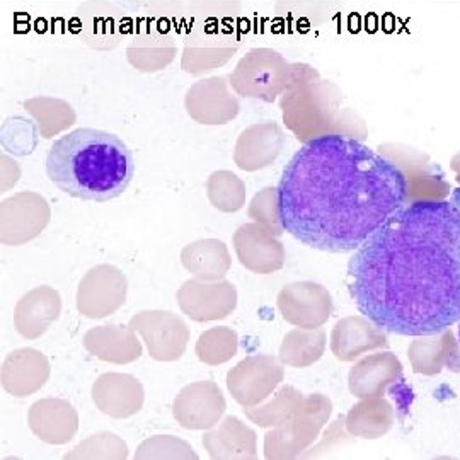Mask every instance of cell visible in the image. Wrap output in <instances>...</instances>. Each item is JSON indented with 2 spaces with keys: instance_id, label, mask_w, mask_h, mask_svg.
<instances>
[{
  "instance_id": "9c48e42d",
  "label": "cell",
  "mask_w": 460,
  "mask_h": 460,
  "mask_svg": "<svg viewBox=\"0 0 460 460\" xmlns=\"http://www.w3.org/2000/svg\"><path fill=\"white\" fill-rule=\"evenodd\" d=\"M128 279L113 264H98L84 275L77 287V311L89 319H102L123 307Z\"/></svg>"
},
{
  "instance_id": "44dd1931",
  "label": "cell",
  "mask_w": 460,
  "mask_h": 460,
  "mask_svg": "<svg viewBox=\"0 0 460 460\" xmlns=\"http://www.w3.org/2000/svg\"><path fill=\"white\" fill-rule=\"evenodd\" d=\"M28 425L41 442L68 444L77 435L79 414L66 399L45 397L31 404Z\"/></svg>"
},
{
  "instance_id": "d6a6232c",
  "label": "cell",
  "mask_w": 460,
  "mask_h": 460,
  "mask_svg": "<svg viewBox=\"0 0 460 460\" xmlns=\"http://www.w3.org/2000/svg\"><path fill=\"white\" fill-rule=\"evenodd\" d=\"M24 110L33 116L41 137L49 140L51 137L70 128L77 119L74 108L64 99L49 96L26 99Z\"/></svg>"
},
{
  "instance_id": "ffe728a7",
  "label": "cell",
  "mask_w": 460,
  "mask_h": 460,
  "mask_svg": "<svg viewBox=\"0 0 460 460\" xmlns=\"http://www.w3.org/2000/svg\"><path fill=\"white\" fill-rule=\"evenodd\" d=\"M49 358L34 348L11 351L0 367V382L7 394L28 397L49 382Z\"/></svg>"
},
{
  "instance_id": "f35d334b",
  "label": "cell",
  "mask_w": 460,
  "mask_h": 460,
  "mask_svg": "<svg viewBox=\"0 0 460 460\" xmlns=\"http://www.w3.org/2000/svg\"><path fill=\"white\" fill-rule=\"evenodd\" d=\"M345 420L346 416H340L338 421L329 427L328 433H326V437H324V442H321L317 447H314L311 452H304L300 457H302V459H307V457H321V456L326 454V450L332 448L334 445L338 447L340 444L348 442V438H346V435L343 433Z\"/></svg>"
},
{
  "instance_id": "cb8c5ba5",
  "label": "cell",
  "mask_w": 460,
  "mask_h": 460,
  "mask_svg": "<svg viewBox=\"0 0 460 460\" xmlns=\"http://www.w3.org/2000/svg\"><path fill=\"white\" fill-rule=\"evenodd\" d=\"M408 357L416 374L437 376L444 368L460 374V348L454 332L445 329L438 334L416 336Z\"/></svg>"
},
{
  "instance_id": "ba28073f",
  "label": "cell",
  "mask_w": 460,
  "mask_h": 460,
  "mask_svg": "<svg viewBox=\"0 0 460 460\" xmlns=\"http://www.w3.org/2000/svg\"><path fill=\"white\" fill-rule=\"evenodd\" d=\"M283 362L271 355H249L230 368L227 387L235 402L244 408L261 404L283 382Z\"/></svg>"
},
{
  "instance_id": "7402d4cb",
  "label": "cell",
  "mask_w": 460,
  "mask_h": 460,
  "mask_svg": "<svg viewBox=\"0 0 460 460\" xmlns=\"http://www.w3.org/2000/svg\"><path fill=\"white\" fill-rule=\"evenodd\" d=\"M62 296L49 285L36 287L17 300L14 328L26 340H36L60 317Z\"/></svg>"
},
{
  "instance_id": "52a82bcc",
  "label": "cell",
  "mask_w": 460,
  "mask_h": 460,
  "mask_svg": "<svg viewBox=\"0 0 460 460\" xmlns=\"http://www.w3.org/2000/svg\"><path fill=\"white\" fill-rule=\"evenodd\" d=\"M378 152L394 163L408 184V203L421 199H445L452 195L440 165L431 163L425 152L402 144H384Z\"/></svg>"
},
{
  "instance_id": "60d3db41",
  "label": "cell",
  "mask_w": 460,
  "mask_h": 460,
  "mask_svg": "<svg viewBox=\"0 0 460 460\" xmlns=\"http://www.w3.org/2000/svg\"><path fill=\"white\" fill-rule=\"evenodd\" d=\"M452 203L460 210V186L456 191H452Z\"/></svg>"
},
{
  "instance_id": "83f0119b",
  "label": "cell",
  "mask_w": 460,
  "mask_h": 460,
  "mask_svg": "<svg viewBox=\"0 0 460 460\" xmlns=\"http://www.w3.org/2000/svg\"><path fill=\"white\" fill-rule=\"evenodd\" d=\"M174 36L164 28H146L133 38L127 49V58L130 66L140 72L164 70L176 57Z\"/></svg>"
},
{
  "instance_id": "836d02e7",
  "label": "cell",
  "mask_w": 460,
  "mask_h": 460,
  "mask_svg": "<svg viewBox=\"0 0 460 460\" xmlns=\"http://www.w3.org/2000/svg\"><path fill=\"white\" fill-rule=\"evenodd\" d=\"M207 195L217 210L234 214L246 203V184L232 171H215L207 181Z\"/></svg>"
},
{
  "instance_id": "d4e9b609",
  "label": "cell",
  "mask_w": 460,
  "mask_h": 460,
  "mask_svg": "<svg viewBox=\"0 0 460 460\" xmlns=\"http://www.w3.org/2000/svg\"><path fill=\"white\" fill-rule=\"evenodd\" d=\"M402 377V365L394 353L368 355L357 363L348 376L349 393L358 399L382 397L387 387Z\"/></svg>"
},
{
  "instance_id": "ac0fdd59",
  "label": "cell",
  "mask_w": 460,
  "mask_h": 460,
  "mask_svg": "<svg viewBox=\"0 0 460 460\" xmlns=\"http://www.w3.org/2000/svg\"><path fill=\"white\" fill-rule=\"evenodd\" d=\"M93 401L98 410L116 420L130 418L142 410L146 391L142 382L130 374L108 372L96 378L93 385Z\"/></svg>"
},
{
  "instance_id": "4316f807",
  "label": "cell",
  "mask_w": 460,
  "mask_h": 460,
  "mask_svg": "<svg viewBox=\"0 0 460 460\" xmlns=\"http://www.w3.org/2000/svg\"><path fill=\"white\" fill-rule=\"evenodd\" d=\"M84 348L102 362L127 365L142 357V343L135 329L127 326H96L84 334Z\"/></svg>"
},
{
  "instance_id": "603a6c76",
  "label": "cell",
  "mask_w": 460,
  "mask_h": 460,
  "mask_svg": "<svg viewBox=\"0 0 460 460\" xmlns=\"http://www.w3.org/2000/svg\"><path fill=\"white\" fill-rule=\"evenodd\" d=\"M378 348H387V336L365 315L343 317L331 331V351L341 362H353Z\"/></svg>"
},
{
  "instance_id": "3957f363",
  "label": "cell",
  "mask_w": 460,
  "mask_h": 460,
  "mask_svg": "<svg viewBox=\"0 0 460 460\" xmlns=\"http://www.w3.org/2000/svg\"><path fill=\"white\" fill-rule=\"evenodd\" d=\"M47 174L70 197L110 201L130 186L135 161L132 150L113 133L77 128L51 146Z\"/></svg>"
},
{
  "instance_id": "ab89813d",
  "label": "cell",
  "mask_w": 460,
  "mask_h": 460,
  "mask_svg": "<svg viewBox=\"0 0 460 460\" xmlns=\"http://www.w3.org/2000/svg\"><path fill=\"white\" fill-rule=\"evenodd\" d=\"M450 169L456 172L457 181L460 182V152L452 157V161H450Z\"/></svg>"
},
{
  "instance_id": "277c9868",
  "label": "cell",
  "mask_w": 460,
  "mask_h": 460,
  "mask_svg": "<svg viewBox=\"0 0 460 460\" xmlns=\"http://www.w3.org/2000/svg\"><path fill=\"white\" fill-rule=\"evenodd\" d=\"M343 93L338 85L323 81L307 64L292 66V79L281 94L283 123L304 144L324 135H345L365 140L363 118L351 108H343Z\"/></svg>"
},
{
  "instance_id": "d6986e66",
  "label": "cell",
  "mask_w": 460,
  "mask_h": 460,
  "mask_svg": "<svg viewBox=\"0 0 460 460\" xmlns=\"http://www.w3.org/2000/svg\"><path fill=\"white\" fill-rule=\"evenodd\" d=\"M285 133L279 123L264 121L247 127L234 148V163L247 172L275 164L285 147Z\"/></svg>"
},
{
  "instance_id": "8fae6325",
  "label": "cell",
  "mask_w": 460,
  "mask_h": 460,
  "mask_svg": "<svg viewBox=\"0 0 460 460\" xmlns=\"http://www.w3.org/2000/svg\"><path fill=\"white\" fill-rule=\"evenodd\" d=\"M49 201L33 191H22L0 203V239L4 246H21L38 237L49 224Z\"/></svg>"
},
{
  "instance_id": "b9f144b4",
  "label": "cell",
  "mask_w": 460,
  "mask_h": 460,
  "mask_svg": "<svg viewBox=\"0 0 460 460\" xmlns=\"http://www.w3.org/2000/svg\"><path fill=\"white\" fill-rule=\"evenodd\" d=\"M459 336H460V331H459Z\"/></svg>"
},
{
  "instance_id": "4fadbf2b",
  "label": "cell",
  "mask_w": 460,
  "mask_h": 460,
  "mask_svg": "<svg viewBox=\"0 0 460 460\" xmlns=\"http://www.w3.org/2000/svg\"><path fill=\"white\" fill-rule=\"evenodd\" d=\"M178 304L197 323L226 319L237 307V288L229 279H186L180 287Z\"/></svg>"
},
{
  "instance_id": "7a4b0ae2",
  "label": "cell",
  "mask_w": 460,
  "mask_h": 460,
  "mask_svg": "<svg viewBox=\"0 0 460 460\" xmlns=\"http://www.w3.org/2000/svg\"><path fill=\"white\" fill-rule=\"evenodd\" d=\"M283 229L305 246L349 252L408 203L402 171L357 138L309 140L279 182Z\"/></svg>"
},
{
  "instance_id": "74e56055",
  "label": "cell",
  "mask_w": 460,
  "mask_h": 460,
  "mask_svg": "<svg viewBox=\"0 0 460 460\" xmlns=\"http://www.w3.org/2000/svg\"><path fill=\"white\" fill-rule=\"evenodd\" d=\"M249 218L254 222L261 224L266 229L271 230L277 237H279L283 232V224H281V214H279V188H264L258 191L254 198L249 203L247 208Z\"/></svg>"
},
{
  "instance_id": "484cf974",
  "label": "cell",
  "mask_w": 460,
  "mask_h": 460,
  "mask_svg": "<svg viewBox=\"0 0 460 460\" xmlns=\"http://www.w3.org/2000/svg\"><path fill=\"white\" fill-rule=\"evenodd\" d=\"M203 447L212 459H256V431L235 416H227L218 427L210 428L203 435Z\"/></svg>"
},
{
  "instance_id": "e575fe53",
  "label": "cell",
  "mask_w": 460,
  "mask_h": 460,
  "mask_svg": "<svg viewBox=\"0 0 460 460\" xmlns=\"http://www.w3.org/2000/svg\"><path fill=\"white\" fill-rule=\"evenodd\" d=\"M237 348H239L237 332L234 329L218 326L199 334L195 351L199 362L207 365H222L235 357Z\"/></svg>"
},
{
  "instance_id": "2e32d148",
  "label": "cell",
  "mask_w": 460,
  "mask_h": 460,
  "mask_svg": "<svg viewBox=\"0 0 460 460\" xmlns=\"http://www.w3.org/2000/svg\"><path fill=\"white\" fill-rule=\"evenodd\" d=\"M188 115L201 125H226L237 118L239 99L230 93L224 77L201 79L190 87L184 98Z\"/></svg>"
},
{
  "instance_id": "f546056e",
  "label": "cell",
  "mask_w": 460,
  "mask_h": 460,
  "mask_svg": "<svg viewBox=\"0 0 460 460\" xmlns=\"http://www.w3.org/2000/svg\"><path fill=\"white\" fill-rule=\"evenodd\" d=\"M346 431L351 437L376 440L384 437L394 425V411L387 399L368 397L360 399L346 414Z\"/></svg>"
},
{
  "instance_id": "6da1fadb",
  "label": "cell",
  "mask_w": 460,
  "mask_h": 460,
  "mask_svg": "<svg viewBox=\"0 0 460 460\" xmlns=\"http://www.w3.org/2000/svg\"><path fill=\"white\" fill-rule=\"evenodd\" d=\"M360 314L401 336L438 334L460 319V210L445 199L406 203L348 263Z\"/></svg>"
},
{
  "instance_id": "8992f818",
  "label": "cell",
  "mask_w": 460,
  "mask_h": 460,
  "mask_svg": "<svg viewBox=\"0 0 460 460\" xmlns=\"http://www.w3.org/2000/svg\"><path fill=\"white\" fill-rule=\"evenodd\" d=\"M292 79V64L271 49H251L230 74L232 89L243 98L275 102Z\"/></svg>"
},
{
  "instance_id": "5bb4252c",
  "label": "cell",
  "mask_w": 460,
  "mask_h": 460,
  "mask_svg": "<svg viewBox=\"0 0 460 460\" xmlns=\"http://www.w3.org/2000/svg\"><path fill=\"white\" fill-rule=\"evenodd\" d=\"M277 305L287 323L304 329L324 326L332 311L328 288L315 281H296L283 287Z\"/></svg>"
},
{
  "instance_id": "f1b7e54d",
  "label": "cell",
  "mask_w": 460,
  "mask_h": 460,
  "mask_svg": "<svg viewBox=\"0 0 460 460\" xmlns=\"http://www.w3.org/2000/svg\"><path fill=\"white\" fill-rule=\"evenodd\" d=\"M181 264L199 279H222L232 266L227 246L218 239H199L182 247Z\"/></svg>"
},
{
  "instance_id": "8d00e7d4",
  "label": "cell",
  "mask_w": 460,
  "mask_h": 460,
  "mask_svg": "<svg viewBox=\"0 0 460 460\" xmlns=\"http://www.w3.org/2000/svg\"><path fill=\"white\" fill-rule=\"evenodd\" d=\"M135 459H198V456L180 437L155 435L137 447Z\"/></svg>"
},
{
  "instance_id": "e0dca14e",
  "label": "cell",
  "mask_w": 460,
  "mask_h": 460,
  "mask_svg": "<svg viewBox=\"0 0 460 460\" xmlns=\"http://www.w3.org/2000/svg\"><path fill=\"white\" fill-rule=\"evenodd\" d=\"M232 244L243 266L249 271L268 275L285 263V247L279 237L258 222L241 226L232 235Z\"/></svg>"
},
{
  "instance_id": "9a60e30c",
  "label": "cell",
  "mask_w": 460,
  "mask_h": 460,
  "mask_svg": "<svg viewBox=\"0 0 460 460\" xmlns=\"http://www.w3.org/2000/svg\"><path fill=\"white\" fill-rule=\"evenodd\" d=\"M224 412L226 397L210 380L188 384L172 402V414L186 429H210L220 423Z\"/></svg>"
},
{
  "instance_id": "d590c367",
  "label": "cell",
  "mask_w": 460,
  "mask_h": 460,
  "mask_svg": "<svg viewBox=\"0 0 460 460\" xmlns=\"http://www.w3.org/2000/svg\"><path fill=\"white\" fill-rule=\"evenodd\" d=\"M66 459H127L128 447L111 431H101L87 437L66 456Z\"/></svg>"
},
{
  "instance_id": "1f68e13d",
  "label": "cell",
  "mask_w": 460,
  "mask_h": 460,
  "mask_svg": "<svg viewBox=\"0 0 460 460\" xmlns=\"http://www.w3.org/2000/svg\"><path fill=\"white\" fill-rule=\"evenodd\" d=\"M304 401L305 395L294 385H281V389H279L268 402L246 408L244 412L258 427L275 428L296 418L302 410Z\"/></svg>"
},
{
  "instance_id": "4dcf8cb0",
  "label": "cell",
  "mask_w": 460,
  "mask_h": 460,
  "mask_svg": "<svg viewBox=\"0 0 460 460\" xmlns=\"http://www.w3.org/2000/svg\"><path fill=\"white\" fill-rule=\"evenodd\" d=\"M324 329L298 328L285 334L279 346V360L294 368H305L317 362L326 349Z\"/></svg>"
},
{
  "instance_id": "30bf717a",
  "label": "cell",
  "mask_w": 460,
  "mask_h": 460,
  "mask_svg": "<svg viewBox=\"0 0 460 460\" xmlns=\"http://www.w3.org/2000/svg\"><path fill=\"white\" fill-rule=\"evenodd\" d=\"M128 326L144 338L150 357L157 362L180 360L191 336L181 315L169 311H142L135 314Z\"/></svg>"
},
{
  "instance_id": "7c38bea8",
  "label": "cell",
  "mask_w": 460,
  "mask_h": 460,
  "mask_svg": "<svg viewBox=\"0 0 460 460\" xmlns=\"http://www.w3.org/2000/svg\"><path fill=\"white\" fill-rule=\"evenodd\" d=\"M239 40L229 26L203 24L186 36L181 68L191 75L207 74L226 66L239 49Z\"/></svg>"
},
{
  "instance_id": "5b68a950",
  "label": "cell",
  "mask_w": 460,
  "mask_h": 460,
  "mask_svg": "<svg viewBox=\"0 0 460 460\" xmlns=\"http://www.w3.org/2000/svg\"><path fill=\"white\" fill-rule=\"evenodd\" d=\"M332 402L328 395L305 397L302 410L290 421L270 429L264 435L266 459H296L317 440L321 429L329 421Z\"/></svg>"
}]
</instances>
